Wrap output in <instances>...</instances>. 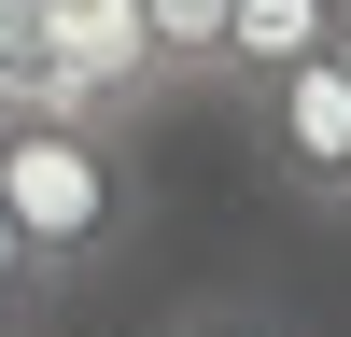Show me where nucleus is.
I'll return each instance as SVG.
<instances>
[{
    "mask_svg": "<svg viewBox=\"0 0 351 337\" xmlns=\"http://www.w3.org/2000/svg\"><path fill=\"white\" fill-rule=\"evenodd\" d=\"M0 211H14V239L56 281L112 267L141 239V155H127V127H99V112H0Z\"/></svg>",
    "mask_w": 351,
    "mask_h": 337,
    "instance_id": "f257e3e1",
    "label": "nucleus"
},
{
    "mask_svg": "<svg viewBox=\"0 0 351 337\" xmlns=\"http://www.w3.org/2000/svg\"><path fill=\"white\" fill-rule=\"evenodd\" d=\"M225 112H239L253 168H267L281 197H309V211H337V183H351V71H337V56H295V71L239 84Z\"/></svg>",
    "mask_w": 351,
    "mask_h": 337,
    "instance_id": "f03ea898",
    "label": "nucleus"
},
{
    "mask_svg": "<svg viewBox=\"0 0 351 337\" xmlns=\"http://www.w3.org/2000/svg\"><path fill=\"white\" fill-rule=\"evenodd\" d=\"M324 42H337V0H239L225 14V99L267 84V71H295V56H324Z\"/></svg>",
    "mask_w": 351,
    "mask_h": 337,
    "instance_id": "7ed1b4c3",
    "label": "nucleus"
},
{
    "mask_svg": "<svg viewBox=\"0 0 351 337\" xmlns=\"http://www.w3.org/2000/svg\"><path fill=\"white\" fill-rule=\"evenodd\" d=\"M225 14L239 0H141V42H155L169 99H225Z\"/></svg>",
    "mask_w": 351,
    "mask_h": 337,
    "instance_id": "20e7f679",
    "label": "nucleus"
},
{
    "mask_svg": "<svg viewBox=\"0 0 351 337\" xmlns=\"http://www.w3.org/2000/svg\"><path fill=\"white\" fill-rule=\"evenodd\" d=\"M56 295H71V281H56L43 253L14 239V211H0V337H43V323H56Z\"/></svg>",
    "mask_w": 351,
    "mask_h": 337,
    "instance_id": "39448f33",
    "label": "nucleus"
},
{
    "mask_svg": "<svg viewBox=\"0 0 351 337\" xmlns=\"http://www.w3.org/2000/svg\"><path fill=\"white\" fill-rule=\"evenodd\" d=\"M155 337H281V323H267V309H169Z\"/></svg>",
    "mask_w": 351,
    "mask_h": 337,
    "instance_id": "423d86ee",
    "label": "nucleus"
},
{
    "mask_svg": "<svg viewBox=\"0 0 351 337\" xmlns=\"http://www.w3.org/2000/svg\"><path fill=\"white\" fill-rule=\"evenodd\" d=\"M324 56H337V71H351V0H337V42H324Z\"/></svg>",
    "mask_w": 351,
    "mask_h": 337,
    "instance_id": "0eeeda50",
    "label": "nucleus"
},
{
    "mask_svg": "<svg viewBox=\"0 0 351 337\" xmlns=\"http://www.w3.org/2000/svg\"><path fill=\"white\" fill-rule=\"evenodd\" d=\"M337 225H351V183H337Z\"/></svg>",
    "mask_w": 351,
    "mask_h": 337,
    "instance_id": "6e6552de",
    "label": "nucleus"
}]
</instances>
